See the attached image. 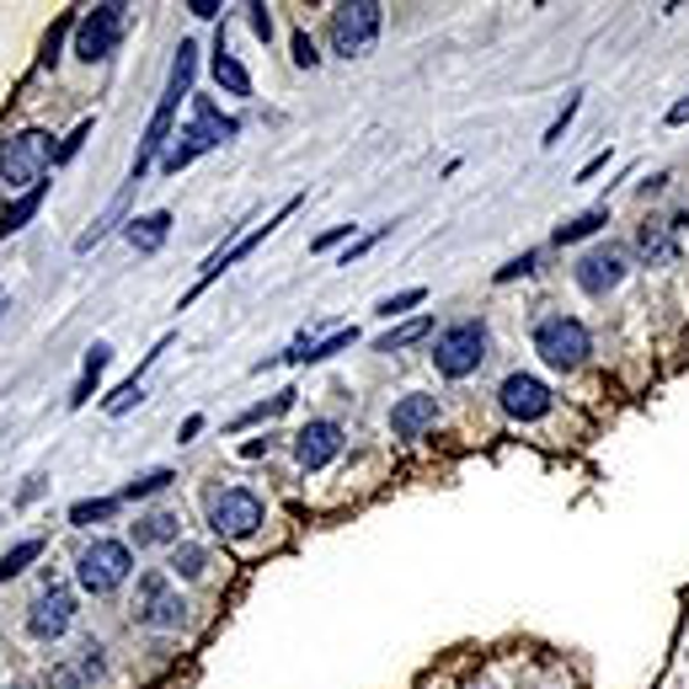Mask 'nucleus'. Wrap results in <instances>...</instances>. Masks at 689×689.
Listing matches in <instances>:
<instances>
[{
    "label": "nucleus",
    "instance_id": "nucleus-1",
    "mask_svg": "<svg viewBox=\"0 0 689 689\" xmlns=\"http://www.w3.org/2000/svg\"><path fill=\"white\" fill-rule=\"evenodd\" d=\"M192 75H198V43L183 38V43H177V54H172L166 91H161V102H155V113H150V124H145V139H139V150H134V166H128V177H134V183H145V177H150V166L166 155L172 128H177V108H183V97L192 91Z\"/></svg>",
    "mask_w": 689,
    "mask_h": 689
},
{
    "label": "nucleus",
    "instance_id": "nucleus-2",
    "mask_svg": "<svg viewBox=\"0 0 689 689\" xmlns=\"http://www.w3.org/2000/svg\"><path fill=\"white\" fill-rule=\"evenodd\" d=\"M49 166H54V139L43 128H16L11 139H0V183L5 188H38Z\"/></svg>",
    "mask_w": 689,
    "mask_h": 689
},
{
    "label": "nucleus",
    "instance_id": "nucleus-3",
    "mask_svg": "<svg viewBox=\"0 0 689 689\" xmlns=\"http://www.w3.org/2000/svg\"><path fill=\"white\" fill-rule=\"evenodd\" d=\"M487 348H492V337H487V321H454V326H443L439 342H434V369L443 379H471L481 364H487Z\"/></svg>",
    "mask_w": 689,
    "mask_h": 689
},
{
    "label": "nucleus",
    "instance_id": "nucleus-4",
    "mask_svg": "<svg viewBox=\"0 0 689 689\" xmlns=\"http://www.w3.org/2000/svg\"><path fill=\"white\" fill-rule=\"evenodd\" d=\"M535 353L551 364V369H562V375H572V369H582L588 364V353H593V337H588V326L577 321V315H540L535 321Z\"/></svg>",
    "mask_w": 689,
    "mask_h": 689
},
{
    "label": "nucleus",
    "instance_id": "nucleus-5",
    "mask_svg": "<svg viewBox=\"0 0 689 689\" xmlns=\"http://www.w3.org/2000/svg\"><path fill=\"white\" fill-rule=\"evenodd\" d=\"M203 513H209V529L220 540H251L262 529V518H267V508H262V498L251 487H214L203 498Z\"/></svg>",
    "mask_w": 689,
    "mask_h": 689
},
{
    "label": "nucleus",
    "instance_id": "nucleus-6",
    "mask_svg": "<svg viewBox=\"0 0 689 689\" xmlns=\"http://www.w3.org/2000/svg\"><path fill=\"white\" fill-rule=\"evenodd\" d=\"M128 577H134V546H124V540H91L75 562V582L97 599L118 593Z\"/></svg>",
    "mask_w": 689,
    "mask_h": 689
},
{
    "label": "nucleus",
    "instance_id": "nucleus-7",
    "mask_svg": "<svg viewBox=\"0 0 689 689\" xmlns=\"http://www.w3.org/2000/svg\"><path fill=\"white\" fill-rule=\"evenodd\" d=\"M183 621H188V599L172 588V572H145L134 588V626L177 630Z\"/></svg>",
    "mask_w": 689,
    "mask_h": 689
},
{
    "label": "nucleus",
    "instance_id": "nucleus-8",
    "mask_svg": "<svg viewBox=\"0 0 689 689\" xmlns=\"http://www.w3.org/2000/svg\"><path fill=\"white\" fill-rule=\"evenodd\" d=\"M379 27H385V5L379 0H348L331 11V49L342 60H364L375 49Z\"/></svg>",
    "mask_w": 689,
    "mask_h": 689
},
{
    "label": "nucleus",
    "instance_id": "nucleus-9",
    "mask_svg": "<svg viewBox=\"0 0 689 689\" xmlns=\"http://www.w3.org/2000/svg\"><path fill=\"white\" fill-rule=\"evenodd\" d=\"M630 273V251L621 241H599L593 251H582L577 262H572V284L588 295V300H604L610 289H621Z\"/></svg>",
    "mask_w": 689,
    "mask_h": 689
},
{
    "label": "nucleus",
    "instance_id": "nucleus-10",
    "mask_svg": "<svg viewBox=\"0 0 689 689\" xmlns=\"http://www.w3.org/2000/svg\"><path fill=\"white\" fill-rule=\"evenodd\" d=\"M124 27H128V5H91V11L75 22V60H86V64L108 60V54L118 49Z\"/></svg>",
    "mask_w": 689,
    "mask_h": 689
},
{
    "label": "nucleus",
    "instance_id": "nucleus-11",
    "mask_svg": "<svg viewBox=\"0 0 689 689\" xmlns=\"http://www.w3.org/2000/svg\"><path fill=\"white\" fill-rule=\"evenodd\" d=\"M498 406H502V417H513V423H540V417L556 406V396H551L546 379L513 369V375L498 385Z\"/></svg>",
    "mask_w": 689,
    "mask_h": 689
},
{
    "label": "nucleus",
    "instance_id": "nucleus-12",
    "mask_svg": "<svg viewBox=\"0 0 689 689\" xmlns=\"http://www.w3.org/2000/svg\"><path fill=\"white\" fill-rule=\"evenodd\" d=\"M295 209H300V198H284V209H278V214H273V220H267V225H256V230H251V236H241V241H236V247L214 251V256H209V262H203V273H198V284H192V289H188V300H183V305H192V300H198V295H203V289H209V284H214V278H220V273H225V267H236V262H241V256H251V251L262 247V241H267V236H273V230H278V225H284V220H289V214H295Z\"/></svg>",
    "mask_w": 689,
    "mask_h": 689
},
{
    "label": "nucleus",
    "instance_id": "nucleus-13",
    "mask_svg": "<svg viewBox=\"0 0 689 689\" xmlns=\"http://www.w3.org/2000/svg\"><path fill=\"white\" fill-rule=\"evenodd\" d=\"M70 621H75V593L70 588H43L38 599H33V610H27V636L33 641H60L64 630H70Z\"/></svg>",
    "mask_w": 689,
    "mask_h": 689
},
{
    "label": "nucleus",
    "instance_id": "nucleus-14",
    "mask_svg": "<svg viewBox=\"0 0 689 689\" xmlns=\"http://www.w3.org/2000/svg\"><path fill=\"white\" fill-rule=\"evenodd\" d=\"M342 454V423H331V417H315L305 423L300 434H295V460H300V471H321V465H331Z\"/></svg>",
    "mask_w": 689,
    "mask_h": 689
},
{
    "label": "nucleus",
    "instance_id": "nucleus-15",
    "mask_svg": "<svg viewBox=\"0 0 689 689\" xmlns=\"http://www.w3.org/2000/svg\"><path fill=\"white\" fill-rule=\"evenodd\" d=\"M439 423V396H401L390 406V434L396 439H423Z\"/></svg>",
    "mask_w": 689,
    "mask_h": 689
},
{
    "label": "nucleus",
    "instance_id": "nucleus-16",
    "mask_svg": "<svg viewBox=\"0 0 689 689\" xmlns=\"http://www.w3.org/2000/svg\"><path fill=\"white\" fill-rule=\"evenodd\" d=\"M134 192H139V183L128 177L124 188L113 192V203H108V209H102V214L91 220V230H80V236H75V251H91L97 241H108V236H113L118 225H128V203H134Z\"/></svg>",
    "mask_w": 689,
    "mask_h": 689
},
{
    "label": "nucleus",
    "instance_id": "nucleus-17",
    "mask_svg": "<svg viewBox=\"0 0 689 689\" xmlns=\"http://www.w3.org/2000/svg\"><path fill=\"white\" fill-rule=\"evenodd\" d=\"M192 134L203 139V150H214V145H225V139H236L241 124L236 118H225L220 108H214V97H192Z\"/></svg>",
    "mask_w": 689,
    "mask_h": 689
},
{
    "label": "nucleus",
    "instance_id": "nucleus-18",
    "mask_svg": "<svg viewBox=\"0 0 689 689\" xmlns=\"http://www.w3.org/2000/svg\"><path fill=\"white\" fill-rule=\"evenodd\" d=\"M128 247L134 251H161L166 247V236H172V209H155V214H134L124 225Z\"/></svg>",
    "mask_w": 689,
    "mask_h": 689
},
{
    "label": "nucleus",
    "instance_id": "nucleus-19",
    "mask_svg": "<svg viewBox=\"0 0 689 689\" xmlns=\"http://www.w3.org/2000/svg\"><path fill=\"white\" fill-rule=\"evenodd\" d=\"M209 70H214V80L230 91V97H251V75H247V64L230 54V43H225V33L214 38V60H209Z\"/></svg>",
    "mask_w": 689,
    "mask_h": 689
},
{
    "label": "nucleus",
    "instance_id": "nucleus-20",
    "mask_svg": "<svg viewBox=\"0 0 689 689\" xmlns=\"http://www.w3.org/2000/svg\"><path fill=\"white\" fill-rule=\"evenodd\" d=\"M177 540H183L177 513H139V524H134V546H139V551H150V546H177Z\"/></svg>",
    "mask_w": 689,
    "mask_h": 689
},
{
    "label": "nucleus",
    "instance_id": "nucleus-21",
    "mask_svg": "<svg viewBox=\"0 0 689 689\" xmlns=\"http://www.w3.org/2000/svg\"><path fill=\"white\" fill-rule=\"evenodd\" d=\"M610 225V203H593V209H582V214H572V220H562L556 225V247H577V241H588V236H599Z\"/></svg>",
    "mask_w": 689,
    "mask_h": 689
},
{
    "label": "nucleus",
    "instance_id": "nucleus-22",
    "mask_svg": "<svg viewBox=\"0 0 689 689\" xmlns=\"http://www.w3.org/2000/svg\"><path fill=\"white\" fill-rule=\"evenodd\" d=\"M636 256L652 267V262H668L674 256V225L668 220H647L636 225Z\"/></svg>",
    "mask_w": 689,
    "mask_h": 689
},
{
    "label": "nucleus",
    "instance_id": "nucleus-23",
    "mask_svg": "<svg viewBox=\"0 0 689 689\" xmlns=\"http://www.w3.org/2000/svg\"><path fill=\"white\" fill-rule=\"evenodd\" d=\"M108 359H113L108 342H91V348H86V364H80V379H75V390H70V406H86V401H91V390H97V379L108 369Z\"/></svg>",
    "mask_w": 689,
    "mask_h": 689
},
{
    "label": "nucleus",
    "instance_id": "nucleus-24",
    "mask_svg": "<svg viewBox=\"0 0 689 689\" xmlns=\"http://www.w3.org/2000/svg\"><path fill=\"white\" fill-rule=\"evenodd\" d=\"M295 396H300V390H278L273 401H256V406H247V412L230 423V434H247V428H256V423H273V417H284V412L295 406Z\"/></svg>",
    "mask_w": 689,
    "mask_h": 689
},
{
    "label": "nucleus",
    "instance_id": "nucleus-25",
    "mask_svg": "<svg viewBox=\"0 0 689 689\" xmlns=\"http://www.w3.org/2000/svg\"><path fill=\"white\" fill-rule=\"evenodd\" d=\"M166 572H172V577H183V582H192V577H203V572H209V551H203V546H192V540H177V546H172Z\"/></svg>",
    "mask_w": 689,
    "mask_h": 689
},
{
    "label": "nucleus",
    "instance_id": "nucleus-26",
    "mask_svg": "<svg viewBox=\"0 0 689 689\" xmlns=\"http://www.w3.org/2000/svg\"><path fill=\"white\" fill-rule=\"evenodd\" d=\"M38 209H43V183H38V188H27L16 203H11V209H5V214H0V236H16V230H22Z\"/></svg>",
    "mask_w": 689,
    "mask_h": 689
},
{
    "label": "nucleus",
    "instance_id": "nucleus-27",
    "mask_svg": "<svg viewBox=\"0 0 689 689\" xmlns=\"http://www.w3.org/2000/svg\"><path fill=\"white\" fill-rule=\"evenodd\" d=\"M434 331V321L428 315H417V321H406V326H396V331H385L375 342V353H401V348H412V342H423Z\"/></svg>",
    "mask_w": 689,
    "mask_h": 689
},
{
    "label": "nucleus",
    "instance_id": "nucleus-28",
    "mask_svg": "<svg viewBox=\"0 0 689 689\" xmlns=\"http://www.w3.org/2000/svg\"><path fill=\"white\" fill-rule=\"evenodd\" d=\"M118 502L124 498H80L75 508H70V524L75 529H91V524H108L113 513H118Z\"/></svg>",
    "mask_w": 689,
    "mask_h": 689
},
{
    "label": "nucleus",
    "instance_id": "nucleus-29",
    "mask_svg": "<svg viewBox=\"0 0 689 689\" xmlns=\"http://www.w3.org/2000/svg\"><path fill=\"white\" fill-rule=\"evenodd\" d=\"M172 481H177V471H166V465H155V471H145V476H134V481H128V487H124V492H118V498H124V502L155 498V492H166Z\"/></svg>",
    "mask_w": 689,
    "mask_h": 689
},
{
    "label": "nucleus",
    "instance_id": "nucleus-30",
    "mask_svg": "<svg viewBox=\"0 0 689 689\" xmlns=\"http://www.w3.org/2000/svg\"><path fill=\"white\" fill-rule=\"evenodd\" d=\"M43 556V540H16L5 556H0V582H11V577H22L27 566Z\"/></svg>",
    "mask_w": 689,
    "mask_h": 689
},
{
    "label": "nucleus",
    "instance_id": "nucleus-31",
    "mask_svg": "<svg viewBox=\"0 0 689 689\" xmlns=\"http://www.w3.org/2000/svg\"><path fill=\"white\" fill-rule=\"evenodd\" d=\"M139 401H145V385H139V375H134V379H124V385L108 396V406H102V412H108V417H124V412H134Z\"/></svg>",
    "mask_w": 689,
    "mask_h": 689
},
{
    "label": "nucleus",
    "instance_id": "nucleus-32",
    "mask_svg": "<svg viewBox=\"0 0 689 689\" xmlns=\"http://www.w3.org/2000/svg\"><path fill=\"white\" fill-rule=\"evenodd\" d=\"M428 300V289H401V295H390V300H379L375 315H385V321H396V315H406V311H417Z\"/></svg>",
    "mask_w": 689,
    "mask_h": 689
},
{
    "label": "nucleus",
    "instance_id": "nucleus-33",
    "mask_svg": "<svg viewBox=\"0 0 689 689\" xmlns=\"http://www.w3.org/2000/svg\"><path fill=\"white\" fill-rule=\"evenodd\" d=\"M86 139H91V118H80V124H75V128H70V134H64V145H60V150H54V166H64V161H75Z\"/></svg>",
    "mask_w": 689,
    "mask_h": 689
},
{
    "label": "nucleus",
    "instance_id": "nucleus-34",
    "mask_svg": "<svg viewBox=\"0 0 689 689\" xmlns=\"http://www.w3.org/2000/svg\"><path fill=\"white\" fill-rule=\"evenodd\" d=\"M577 108H582V97L572 91V97H566V108H562V113H556V124L546 128V139H540V145H556V139H562V134H566V124L577 118Z\"/></svg>",
    "mask_w": 689,
    "mask_h": 689
},
{
    "label": "nucleus",
    "instance_id": "nucleus-35",
    "mask_svg": "<svg viewBox=\"0 0 689 689\" xmlns=\"http://www.w3.org/2000/svg\"><path fill=\"white\" fill-rule=\"evenodd\" d=\"M535 262H540V251H524V256H513L508 267H498V284H513V278H524V273H535Z\"/></svg>",
    "mask_w": 689,
    "mask_h": 689
},
{
    "label": "nucleus",
    "instance_id": "nucleus-36",
    "mask_svg": "<svg viewBox=\"0 0 689 689\" xmlns=\"http://www.w3.org/2000/svg\"><path fill=\"white\" fill-rule=\"evenodd\" d=\"M295 64H300V70H315V64H321V54H315V43H311V33H295Z\"/></svg>",
    "mask_w": 689,
    "mask_h": 689
},
{
    "label": "nucleus",
    "instance_id": "nucleus-37",
    "mask_svg": "<svg viewBox=\"0 0 689 689\" xmlns=\"http://www.w3.org/2000/svg\"><path fill=\"white\" fill-rule=\"evenodd\" d=\"M247 11H251V33H256V38L267 43V38H273V11H267L262 0H256V5H247Z\"/></svg>",
    "mask_w": 689,
    "mask_h": 689
},
{
    "label": "nucleus",
    "instance_id": "nucleus-38",
    "mask_svg": "<svg viewBox=\"0 0 689 689\" xmlns=\"http://www.w3.org/2000/svg\"><path fill=\"white\" fill-rule=\"evenodd\" d=\"M353 236V225H331V230H321L311 241V251H326V247H337V241H348Z\"/></svg>",
    "mask_w": 689,
    "mask_h": 689
},
{
    "label": "nucleus",
    "instance_id": "nucleus-39",
    "mask_svg": "<svg viewBox=\"0 0 689 689\" xmlns=\"http://www.w3.org/2000/svg\"><path fill=\"white\" fill-rule=\"evenodd\" d=\"M375 241H379V230H375V236H364V241H353V247L342 251V267H353V262H359V256H364V251L375 247Z\"/></svg>",
    "mask_w": 689,
    "mask_h": 689
},
{
    "label": "nucleus",
    "instance_id": "nucleus-40",
    "mask_svg": "<svg viewBox=\"0 0 689 689\" xmlns=\"http://www.w3.org/2000/svg\"><path fill=\"white\" fill-rule=\"evenodd\" d=\"M188 11H192V16H203V22H214L225 5H220V0H188Z\"/></svg>",
    "mask_w": 689,
    "mask_h": 689
},
{
    "label": "nucleus",
    "instance_id": "nucleus-41",
    "mask_svg": "<svg viewBox=\"0 0 689 689\" xmlns=\"http://www.w3.org/2000/svg\"><path fill=\"white\" fill-rule=\"evenodd\" d=\"M604 166H610V150H599V155H593V161H588V166L577 172V183H588V177H599Z\"/></svg>",
    "mask_w": 689,
    "mask_h": 689
},
{
    "label": "nucleus",
    "instance_id": "nucleus-42",
    "mask_svg": "<svg viewBox=\"0 0 689 689\" xmlns=\"http://www.w3.org/2000/svg\"><path fill=\"white\" fill-rule=\"evenodd\" d=\"M198 434H203V417H198V412H192L188 423H183V428H177V443H192V439H198Z\"/></svg>",
    "mask_w": 689,
    "mask_h": 689
},
{
    "label": "nucleus",
    "instance_id": "nucleus-43",
    "mask_svg": "<svg viewBox=\"0 0 689 689\" xmlns=\"http://www.w3.org/2000/svg\"><path fill=\"white\" fill-rule=\"evenodd\" d=\"M663 118H668V124H674V128H679V124H689V97H679V102H674V108H668Z\"/></svg>",
    "mask_w": 689,
    "mask_h": 689
},
{
    "label": "nucleus",
    "instance_id": "nucleus-44",
    "mask_svg": "<svg viewBox=\"0 0 689 689\" xmlns=\"http://www.w3.org/2000/svg\"><path fill=\"white\" fill-rule=\"evenodd\" d=\"M0 315H5V289H0Z\"/></svg>",
    "mask_w": 689,
    "mask_h": 689
},
{
    "label": "nucleus",
    "instance_id": "nucleus-45",
    "mask_svg": "<svg viewBox=\"0 0 689 689\" xmlns=\"http://www.w3.org/2000/svg\"><path fill=\"white\" fill-rule=\"evenodd\" d=\"M5 689H11V685H5Z\"/></svg>",
    "mask_w": 689,
    "mask_h": 689
}]
</instances>
